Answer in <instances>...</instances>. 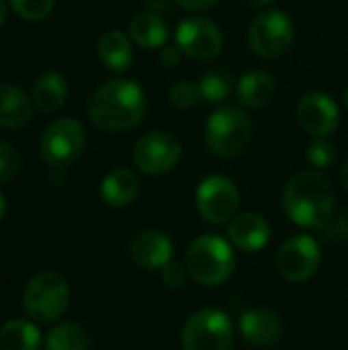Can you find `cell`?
<instances>
[{"label":"cell","mask_w":348,"mask_h":350,"mask_svg":"<svg viewBox=\"0 0 348 350\" xmlns=\"http://www.w3.org/2000/svg\"><path fill=\"white\" fill-rule=\"evenodd\" d=\"M55 0H10L12 10L25 21H43L53 10Z\"/></svg>","instance_id":"27"},{"label":"cell","mask_w":348,"mask_h":350,"mask_svg":"<svg viewBox=\"0 0 348 350\" xmlns=\"http://www.w3.org/2000/svg\"><path fill=\"white\" fill-rule=\"evenodd\" d=\"M183 350H234V326L226 312L203 308L180 330Z\"/></svg>","instance_id":"6"},{"label":"cell","mask_w":348,"mask_h":350,"mask_svg":"<svg viewBox=\"0 0 348 350\" xmlns=\"http://www.w3.org/2000/svg\"><path fill=\"white\" fill-rule=\"evenodd\" d=\"M306 158H308V162L314 168H320L322 170V168H328V166L334 164V160H336V148H334L332 142H328V137H316L308 146Z\"/></svg>","instance_id":"26"},{"label":"cell","mask_w":348,"mask_h":350,"mask_svg":"<svg viewBox=\"0 0 348 350\" xmlns=\"http://www.w3.org/2000/svg\"><path fill=\"white\" fill-rule=\"evenodd\" d=\"M70 306L68 281L55 271H41L33 275L23 291V308L31 320L51 324L64 316Z\"/></svg>","instance_id":"5"},{"label":"cell","mask_w":348,"mask_h":350,"mask_svg":"<svg viewBox=\"0 0 348 350\" xmlns=\"http://www.w3.org/2000/svg\"><path fill=\"white\" fill-rule=\"evenodd\" d=\"M283 209L299 228H322L334 211L332 185L320 172H299L283 191Z\"/></svg>","instance_id":"2"},{"label":"cell","mask_w":348,"mask_h":350,"mask_svg":"<svg viewBox=\"0 0 348 350\" xmlns=\"http://www.w3.org/2000/svg\"><path fill=\"white\" fill-rule=\"evenodd\" d=\"M98 57L111 72H125L133 62L131 37L123 31H107L98 39Z\"/></svg>","instance_id":"22"},{"label":"cell","mask_w":348,"mask_h":350,"mask_svg":"<svg viewBox=\"0 0 348 350\" xmlns=\"http://www.w3.org/2000/svg\"><path fill=\"white\" fill-rule=\"evenodd\" d=\"M33 119V98H29L18 86L0 84V127L21 129Z\"/></svg>","instance_id":"18"},{"label":"cell","mask_w":348,"mask_h":350,"mask_svg":"<svg viewBox=\"0 0 348 350\" xmlns=\"http://www.w3.org/2000/svg\"><path fill=\"white\" fill-rule=\"evenodd\" d=\"M129 254L133 262L146 271H160L174 256L172 240L158 230H144L133 236L129 244Z\"/></svg>","instance_id":"14"},{"label":"cell","mask_w":348,"mask_h":350,"mask_svg":"<svg viewBox=\"0 0 348 350\" xmlns=\"http://www.w3.org/2000/svg\"><path fill=\"white\" fill-rule=\"evenodd\" d=\"M180 55H183V51L178 45H164L160 51V64L164 68H174V66H178Z\"/></svg>","instance_id":"32"},{"label":"cell","mask_w":348,"mask_h":350,"mask_svg":"<svg viewBox=\"0 0 348 350\" xmlns=\"http://www.w3.org/2000/svg\"><path fill=\"white\" fill-rule=\"evenodd\" d=\"M129 37L144 49H162L168 39V25L158 12H139L129 21Z\"/></svg>","instance_id":"21"},{"label":"cell","mask_w":348,"mask_h":350,"mask_svg":"<svg viewBox=\"0 0 348 350\" xmlns=\"http://www.w3.org/2000/svg\"><path fill=\"white\" fill-rule=\"evenodd\" d=\"M207 150L224 160L238 158L252 139V121L238 107H222L213 111L205 123Z\"/></svg>","instance_id":"4"},{"label":"cell","mask_w":348,"mask_h":350,"mask_svg":"<svg viewBox=\"0 0 348 350\" xmlns=\"http://www.w3.org/2000/svg\"><path fill=\"white\" fill-rule=\"evenodd\" d=\"M232 246L242 252H258L271 240V226L258 213H240L228 228Z\"/></svg>","instance_id":"16"},{"label":"cell","mask_w":348,"mask_h":350,"mask_svg":"<svg viewBox=\"0 0 348 350\" xmlns=\"http://www.w3.org/2000/svg\"><path fill=\"white\" fill-rule=\"evenodd\" d=\"M146 115V94L135 80L115 78L88 98V117L103 131H127Z\"/></svg>","instance_id":"1"},{"label":"cell","mask_w":348,"mask_h":350,"mask_svg":"<svg viewBox=\"0 0 348 350\" xmlns=\"http://www.w3.org/2000/svg\"><path fill=\"white\" fill-rule=\"evenodd\" d=\"M18 168H21L18 152L8 142L0 139V185L10 183L18 174Z\"/></svg>","instance_id":"29"},{"label":"cell","mask_w":348,"mask_h":350,"mask_svg":"<svg viewBox=\"0 0 348 350\" xmlns=\"http://www.w3.org/2000/svg\"><path fill=\"white\" fill-rule=\"evenodd\" d=\"M139 193V178L129 168H115L111 170L101 183V197L109 207L123 209L137 199Z\"/></svg>","instance_id":"17"},{"label":"cell","mask_w":348,"mask_h":350,"mask_svg":"<svg viewBox=\"0 0 348 350\" xmlns=\"http://www.w3.org/2000/svg\"><path fill=\"white\" fill-rule=\"evenodd\" d=\"M183 156L178 137L170 131H150L133 146V164L150 176H160L176 168Z\"/></svg>","instance_id":"10"},{"label":"cell","mask_w":348,"mask_h":350,"mask_svg":"<svg viewBox=\"0 0 348 350\" xmlns=\"http://www.w3.org/2000/svg\"><path fill=\"white\" fill-rule=\"evenodd\" d=\"M178 6H183L185 10H191V12H201V10H207L211 6H215L219 0H174Z\"/></svg>","instance_id":"33"},{"label":"cell","mask_w":348,"mask_h":350,"mask_svg":"<svg viewBox=\"0 0 348 350\" xmlns=\"http://www.w3.org/2000/svg\"><path fill=\"white\" fill-rule=\"evenodd\" d=\"M246 6H250V8H265V6H269V4H273L275 0H242Z\"/></svg>","instance_id":"34"},{"label":"cell","mask_w":348,"mask_h":350,"mask_svg":"<svg viewBox=\"0 0 348 350\" xmlns=\"http://www.w3.org/2000/svg\"><path fill=\"white\" fill-rule=\"evenodd\" d=\"M84 144L86 133L82 123L64 117L47 125L39 142V152L45 164H49L55 170H64L80 158Z\"/></svg>","instance_id":"7"},{"label":"cell","mask_w":348,"mask_h":350,"mask_svg":"<svg viewBox=\"0 0 348 350\" xmlns=\"http://www.w3.org/2000/svg\"><path fill=\"white\" fill-rule=\"evenodd\" d=\"M47 350H90L88 332L76 322H62L45 338Z\"/></svg>","instance_id":"24"},{"label":"cell","mask_w":348,"mask_h":350,"mask_svg":"<svg viewBox=\"0 0 348 350\" xmlns=\"http://www.w3.org/2000/svg\"><path fill=\"white\" fill-rule=\"evenodd\" d=\"M240 334L256 349L275 347L281 340L283 324L273 310L254 308L240 316Z\"/></svg>","instance_id":"15"},{"label":"cell","mask_w":348,"mask_h":350,"mask_svg":"<svg viewBox=\"0 0 348 350\" xmlns=\"http://www.w3.org/2000/svg\"><path fill=\"white\" fill-rule=\"evenodd\" d=\"M295 37L293 21L283 10H269L258 16L248 27V45L254 55L263 59H275L283 55Z\"/></svg>","instance_id":"8"},{"label":"cell","mask_w":348,"mask_h":350,"mask_svg":"<svg viewBox=\"0 0 348 350\" xmlns=\"http://www.w3.org/2000/svg\"><path fill=\"white\" fill-rule=\"evenodd\" d=\"M322 236H326V240H338V238H347L348 236V217H340L336 221H332V217L320 228Z\"/></svg>","instance_id":"31"},{"label":"cell","mask_w":348,"mask_h":350,"mask_svg":"<svg viewBox=\"0 0 348 350\" xmlns=\"http://www.w3.org/2000/svg\"><path fill=\"white\" fill-rule=\"evenodd\" d=\"M199 92H201V98L207 103H213V105L224 103L230 96V78L219 70H211L201 76Z\"/></svg>","instance_id":"25"},{"label":"cell","mask_w":348,"mask_h":350,"mask_svg":"<svg viewBox=\"0 0 348 350\" xmlns=\"http://www.w3.org/2000/svg\"><path fill=\"white\" fill-rule=\"evenodd\" d=\"M174 39L185 55L199 62L217 57L224 47L222 29L207 16H189L178 23Z\"/></svg>","instance_id":"12"},{"label":"cell","mask_w":348,"mask_h":350,"mask_svg":"<svg viewBox=\"0 0 348 350\" xmlns=\"http://www.w3.org/2000/svg\"><path fill=\"white\" fill-rule=\"evenodd\" d=\"M4 215H6V201H4V197L0 195V221H2Z\"/></svg>","instance_id":"37"},{"label":"cell","mask_w":348,"mask_h":350,"mask_svg":"<svg viewBox=\"0 0 348 350\" xmlns=\"http://www.w3.org/2000/svg\"><path fill=\"white\" fill-rule=\"evenodd\" d=\"M340 178H343V185H345V189H347V191H348V160H347V162H345V166H343Z\"/></svg>","instance_id":"36"},{"label":"cell","mask_w":348,"mask_h":350,"mask_svg":"<svg viewBox=\"0 0 348 350\" xmlns=\"http://www.w3.org/2000/svg\"><path fill=\"white\" fill-rule=\"evenodd\" d=\"M158 273H160L162 283L168 289H183L187 285V277H191L189 271H187V267H183L180 262H174V260H170L168 265H164Z\"/></svg>","instance_id":"30"},{"label":"cell","mask_w":348,"mask_h":350,"mask_svg":"<svg viewBox=\"0 0 348 350\" xmlns=\"http://www.w3.org/2000/svg\"><path fill=\"white\" fill-rule=\"evenodd\" d=\"M172 107L176 109H193L199 98H201V92H199V84L191 82V80H180L176 82L172 88H170V94H168Z\"/></svg>","instance_id":"28"},{"label":"cell","mask_w":348,"mask_h":350,"mask_svg":"<svg viewBox=\"0 0 348 350\" xmlns=\"http://www.w3.org/2000/svg\"><path fill=\"white\" fill-rule=\"evenodd\" d=\"M322 262L318 240L308 234L291 236L277 252V271L289 283H304L316 275Z\"/></svg>","instance_id":"11"},{"label":"cell","mask_w":348,"mask_h":350,"mask_svg":"<svg viewBox=\"0 0 348 350\" xmlns=\"http://www.w3.org/2000/svg\"><path fill=\"white\" fill-rule=\"evenodd\" d=\"M297 121L306 133L314 137H330L340 125V111L332 96L324 92H308L297 103Z\"/></svg>","instance_id":"13"},{"label":"cell","mask_w":348,"mask_h":350,"mask_svg":"<svg viewBox=\"0 0 348 350\" xmlns=\"http://www.w3.org/2000/svg\"><path fill=\"white\" fill-rule=\"evenodd\" d=\"M195 207L199 215L213 226L232 221L240 207V191L228 176L211 174L199 183L195 191Z\"/></svg>","instance_id":"9"},{"label":"cell","mask_w":348,"mask_h":350,"mask_svg":"<svg viewBox=\"0 0 348 350\" xmlns=\"http://www.w3.org/2000/svg\"><path fill=\"white\" fill-rule=\"evenodd\" d=\"M185 267L193 281L205 287H215L226 283L236 267V256L232 242L222 236H199L191 242L185 258Z\"/></svg>","instance_id":"3"},{"label":"cell","mask_w":348,"mask_h":350,"mask_svg":"<svg viewBox=\"0 0 348 350\" xmlns=\"http://www.w3.org/2000/svg\"><path fill=\"white\" fill-rule=\"evenodd\" d=\"M33 105L37 111L49 115L64 107L68 98V82L59 72H45L33 84Z\"/></svg>","instance_id":"20"},{"label":"cell","mask_w":348,"mask_h":350,"mask_svg":"<svg viewBox=\"0 0 348 350\" xmlns=\"http://www.w3.org/2000/svg\"><path fill=\"white\" fill-rule=\"evenodd\" d=\"M6 12H8V6H6L4 0H0V27H2V23L6 21Z\"/></svg>","instance_id":"35"},{"label":"cell","mask_w":348,"mask_h":350,"mask_svg":"<svg viewBox=\"0 0 348 350\" xmlns=\"http://www.w3.org/2000/svg\"><path fill=\"white\" fill-rule=\"evenodd\" d=\"M345 107H347V111H348V88L345 90Z\"/></svg>","instance_id":"38"},{"label":"cell","mask_w":348,"mask_h":350,"mask_svg":"<svg viewBox=\"0 0 348 350\" xmlns=\"http://www.w3.org/2000/svg\"><path fill=\"white\" fill-rule=\"evenodd\" d=\"M275 94H277V82L265 70H252L244 74L236 86L238 100L248 109H263L271 105Z\"/></svg>","instance_id":"19"},{"label":"cell","mask_w":348,"mask_h":350,"mask_svg":"<svg viewBox=\"0 0 348 350\" xmlns=\"http://www.w3.org/2000/svg\"><path fill=\"white\" fill-rule=\"evenodd\" d=\"M41 332L33 322L10 320L0 328V350H39Z\"/></svg>","instance_id":"23"}]
</instances>
